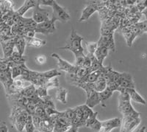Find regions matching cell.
Returning <instances> with one entry per match:
<instances>
[{
    "label": "cell",
    "instance_id": "1",
    "mask_svg": "<svg viewBox=\"0 0 147 132\" xmlns=\"http://www.w3.org/2000/svg\"><path fill=\"white\" fill-rule=\"evenodd\" d=\"M30 115L31 114H29L25 109L18 105H13L10 120L17 131L18 132H22L25 128L26 122Z\"/></svg>",
    "mask_w": 147,
    "mask_h": 132
},
{
    "label": "cell",
    "instance_id": "2",
    "mask_svg": "<svg viewBox=\"0 0 147 132\" xmlns=\"http://www.w3.org/2000/svg\"><path fill=\"white\" fill-rule=\"evenodd\" d=\"M82 41H83V38L79 34H77L75 30L72 29L70 35H69L65 46L60 47L59 49L69 50V51L73 52L74 55L82 53V52H84V48L82 46Z\"/></svg>",
    "mask_w": 147,
    "mask_h": 132
},
{
    "label": "cell",
    "instance_id": "3",
    "mask_svg": "<svg viewBox=\"0 0 147 132\" xmlns=\"http://www.w3.org/2000/svg\"><path fill=\"white\" fill-rule=\"evenodd\" d=\"M130 97L127 92H121L119 96V110L123 117L140 114L135 110L130 102Z\"/></svg>",
    "mask_w": 147,
    "mask_h": 132
},
{
    "label": "cell",
    "instance_id": "4",
    "mask_svg": "<svg viewBox=\"0 0 147 132\" xmlns=\"http://www.w3.org/2000/svg\"><path fill=\"white\" fill-rule=\"evenodd\" d=\"M32 120L35 129L39 132H53L55 124V116L46 117L44 118L32 116Z\"/></svg>",
    "mask_w": 147,
    "mask_h": 132
},
{
    "label": "cell",
    "instance_id": "5",
    "mask_svg": "<svg viewBox=\"0 0 147 132\" xmlns=\"http://www.w3.org/2000/svg\"><path fill=\"white\" fill-rule=\"evenodd\" d=\"M140 114L123 117L120 126V132H134L140 124Z\"/></svg>",
    "mask_w": 147,
    "mask_h": 132
},
{
    "label": "cell",
    "instance_id": "6",
    "mask_svg": "<svg viewBox=\"0 0 147 132\" xmlns=\"http://www.w3.org/2000/svg\"><path fill=\"white\" fill-rule=\"evenodd\" d=\"M52 18L55 21H60L61 22H67L71 18L70 14L66 9L61 7L56 1H54L52 5Z\"/></svg>",
    "mask_w": 147,
    "mask_h": 132
},
{
    "label": "cell",
    "instance_id": "7",
    "mask_svg": "<svg viewBox=\"0 0 147 132\" xmlns=\"http://www.w3.org/2000/svg\"><path fill=\"white\" fill-rule=\"evenodd\" d=\"M55 22L56 21L54 18H51L50 19L42 22V23L38 24L36 28H35V33H41L43 35H49L52 34L56 31L55 27Z\"/></svg>",
    "mask_w": 147,
    "mask_h": 132
},
{
    "label": "cell",
    "instance_id": "8",
    "mask_svg": "<svg viewBox=\"0 0 147 132\" xmlns=\"http://www.w3.org/2000/svg\"><path fill=\"white\" fill-rule=\"evenodd\" d=\"M51 57L54 58V59L57 60V67H58L59 69L64 71V72H66V74L76 73L77 67H76L75 65H72L69 62L66 61L65 60L63 59L62 58H60L58 54L52 53L51 55Z\"/></svg>",
    "mask_w": 147,
    "mask_h": 132
},
{
    "label": "cell",
    "instance_id": "9",
    "mask_svg": "<svg viewBox=\"0 0 147 132\" xmlns=\"http://www.w3.org/2000/svg\"><path fill=\"white\" fill-rule=\"evenodd\" d=\"M32 19L37 24H40L42 22L50 19L49 18V11L47 9H43L39 5L38 2L35 7L33 8V14H32Z\"/></svg>",
    "mask_w": 147,
    "mask_h": 132
},
{
    "label": "cell",
    "instance_id": "10",
    "mask_svg": "<svg viewBox=\"0 0 147 132\" xmlns=\"http://www.w3.org/2000/svg\"><path fill=\"white\" fill-rule=\"evenodd\" d=\"M121 124V120L118 117L102 121L101 129L99 132H110L113 129L120 127Z\"/></svg>",
    "mask_w": 147,
    "mask_h": 132
},
{
    "label": "cell",
    "instance_id": "11",
    "mask_svg": "<svg viewBox=\"0 0 147 132\" xmlns=\"http://www.w3.org/2000/svg\"><path fill=\"white\" fill-rule=\"evenodd\" d=\"M118 85L124 89H135V83L132 76L127 72L120 73Z\"/></svg>",
    "mask_w": 147,
    "mask_h": 132
},
{
    "label": "cell",
    "instance_id": "12",
    "mask_svg": "<svg viewBox=\"0 0 147 132\" xmlns=\"http://www.w3.org/2000/svg\"><path fill=\"white\" fill-rule=\"evenodd\" d=\"M15 37L7 40H2L0 42L3 50V59L7 60L13 53V49L15 47Z\"/></svg>",
    "mask_w": 147,
    "mask_h": 132
},
{
    "label": "cell",
    "instance_id": "13",
    "mask_svg": "<svg viewBox=\"0 0 147 132\" xmlns=\"http://www.w3.org/2000/svg\"><path fill=\"white\" fill-rule=\"evenodd\" d=\"M98 47H105L109 50L115 51V42L113 34L112 35H101L100 39L97 42Z\"/></svg>",
    "mask_w": 147,
    "mask_h": 132
},
{
    "label": "cell",
    "instance_id": "14",
    "mask_svg": "<svg viewBox=\"0 0 147 132\" xmlns=\"http://www.w3.org/2000/svg\"><path fill=\"white\" fill-rule=\"evenodd\" d=\"M97 114L98 112H95L85 122V127L89 128L94 132H99L101 129V124L102 121H99L97 119Z\"/></svg>",
    "mask_w": 147,
    "mask_h": 132
},
{
    "label": "cell",
    "instance_id": "15",
    "mask_svg": "<svg viewBox=\"0 0 147 132\" xmlns=\"http://www.w3.org/2000/svg\"><path fill=\"white\" fill-rule=\"evenodd\" d=\"M98 10H99V7L96 4H90V5H86V7L82 10L81 16L79 18L78 22H81L88 20L89 18Z\"/></svg>",
    "mask_w": 147,
    "mask_h": 132
},
{
    "label": "cell",
    "instance_id": "16",
    "mask_svg": "<svg viewBox=\"0 0 147 132\" xmlns=\"http://www.w3.org/2000/svg\"><path fill=\"white\" fill-rule=\"evenodd\" d=\"M6 61H8L9 65H10V69H11L14 66L25 64L26 58L24 55H21L18 51H14L11 56Z\"/></svg>",
    "mask_w": 147,
    "mask_h": 132
},
{
    "label": "cell",
    "instance_id": "17",
    "mask_svg": "<svg viewBox=\"0 0 147 132\" xmlns=\"http://www.w3.org/2000/svg\"><path fill=\"white\" fill-rule=\"evenodd\" d=\"M86 95H87V99H86L85 105H87L90 109H93L94 107H95L96 105L101 104L99 92H96L95 90H93Z\"/></svg>",
    "mask_w": 147,
    "mask_h": 132
},
{
    "label": "cell",
    "instance_id": "18",
    "mask_svg": "<svg viewBox=\"0 0 147 132\" xmlns=\"http://www.w3.org/2000/svg\"><path fill=\"white\" fill-rule=\"evenodd\" d=\"M19 94L23 97L29 99H35L38 97L36 94V87L33 84L26 86L19 92Z\"/></svg>",
    "mask_w": 147,
    "mask_h": 132
},
{
    "label": "cell",
    "instance_id": "19",
    "mask_svg": "<svg viewBox=\"0 0 147 132\" xmlns=\"http://www.w3.org/2000/svg\"><path fill=\"white\" fill-rule=\"evenodd\" d=\"M38 4V1H34V0H26L24 2L23 5L20 8L17 10L15 12L16 14L19 16H23V15L25 14L26 12L30 8H34Z\"/></svg>",
    "mask_w": 147,
    "mask_h": 132
},
{
    "label": "cell",
    "instance_id": "20",
    "mask_svg": "<svg viewBox=\"0 0 147 132\" xmlns=\"http://www.w3.org/2000/svg\"><path fill=\"white\" fill-rule=\"evenodd\" d=\"M126 92L128 93L129 96L130 97V100H133L134 102L146 105V100L135 89H127Z\"/></svg>",
    "mask_w": 147,
    "mask_h": 132
},
{
    "label": "cell",
    "instance_id": "21",
    "mask_svg": "<svg viewBox=\"0 0 147 132\" xmlns=\"http://www.w3.org/2000/svg\"><path fill=\"white\" fill-rule=\"evenodd\" d=\"M69 90L63 87H58L55 93V99L63 104L67 103V96H68Z\"/></svg>",
    "mask_w": 147,
    "mask_h": 132
},
{
    "label": "cell",
    "instance_id": "22",
    "mask_svg": "<svg viewBox=\"0 0 147 132\" xmlns=\"http://www.w3.org/2000/svg\"><path fill=\"white\" fill-rule=\"evenodd\" d=\"M92 85H93V89L96 92H99V93L103 92L104 90H105L107 89V81H106V79L105 78V77L102 75Z\"/></svg>",
    "mask_w": 147,
    "mask_h": 132
},
{
    "label": "cell",
    "instance_id": "23",
    "mask_svg": "<svg viewBox=\"0 0 147 132\" xmlns=\"http://www.w3.org/2000/svg\"><path fill=\"white\" fill-rule=\"evenodd\" d=\"M109 50L105 47H98L96 51L94 56L96 59L100 62L101 64H103L104 60L107 58V55H108Z\"/></svg>",
    "mask_w": 147,
    "mask_h": 132
},
{
    "label": "cell",
    "instance_id": "24",
    "mask_svg": "<svg viewBox=\"0 0 147 132\" xmlns=\"http://www.w3.org/2000/svg\"><path fill=\"white\" fill-rule=\"evenodd\" d=\"M14 39H15V47L17 48V51L21 55H23L27 44V41L22 36H15Z\"/></svg>",
    "mask_w": 147,
    "mask_h": 132
},
{
    "label": "cell",
    "instance_id": "25",
    "mask_svg": "<svg viewBox=\"0 0 147 132\" xmlns=\"http://www.w3.org/2000/svg\"><path fill=\"white\" fill-rule=\"evenodd\" d=\"M102 75V73L101 69L99 71H96V72H90V73H89L88 75L85 78L82 79V80L85 83L93 84L98 80V78H99Z\"/></svg>",
    "mask_w": 147,
    "mask_h": 132
},
{
    "label": "cell",
    "instance_id": "26",
    "mask_svg": "<svg viewBox=\"0 0 147 132\" xmlns=\"http://www.w3.org/2000/svg\"><path fill=\"white\" fill-rule=\"evenodd\" d=\"M40 78H41L44 81H47L48 80L57 78L59 75H61V73L57 70V69H51V70L47 71V72H40Z\"/></svg>",
    "mask_w": 147,
    "mask_h": 132
},
{
    "label": "cell",
    "instance_id": "27",
    "mask_svg": "<svg viewBox=\"0 0 147 132\" xmlns=\"http://www.w3.org/2000/svg\"><path fill=\"white\" fill-rule=\"evenodd\" d=\"M26 67L25 64H22V65L14 66L11 68V74L13 79H16L18 77H21L23 72L24 69Z\"/></svg>",
    "mask_w": 147,
    "mask_h": 132
},
{
    "label": "cell",
    "instance_id": "28",
    "mask_svg": "<svg viewBox=\"0 0 147 132\" xmlns=\"http://www.w3.org/2000/svg\"><path fill=\"white\" fill-rule=\"evenodd\" d=\"M27 44H28L30 47H35V48H39V47H41L43 46L46 45L47 42L45 40H42V39H38V38H33V39H30V41L27 42Z\"/></svg>",
    "mask_w": 147,
    "mask_h": 132
},
{
    "label": "cell",
    "instance_id": "29",
    "mask_svg": "<svg viewBox=\"0 0 147 132\" xmlns=\"http://www.w3.org/2000/svg\"><path fill=\"white\" fill-rule=\"evenodd\" d=\"M113 92H112L111 90L107 89V88L105 89V90H104L103 92H99V97H100V100H101V104L103 105L104 107H105V101L108 100V99L113 95Z\"/></svg>",
    "mask_w": 147,
    "mask_h": 132
},
{
    "label": "cell",
    "instance_id": "30",
    "mask_svg": "<svg viewBox=\"0 0 147 132\" xmlns=\"http://www.w3.org/2000/svg\"><path fill=\"white\" fill-rule=\"evenodd\" d=\"M44 86L48 90H49V89H54V88L60 87V82H59V80L57 78H54L50 79V80H47L45 84H44Z\"/></svg>",
    "mask_w": 147,
    "mask_h": 132
},
{
    "label": "cell",
    "instance_id": "31",
    "mask_svg": "<svg viewBox=\"0 0 147 132\" xmlns=\"http://www.w3.org/2000/svg\"><path fill=\"white\" fill-rule=\"evenodd\" d=\"M90 73V71L88 69H85L84 67H77V71H76V76L79 80H82Z\"/></svg>",
    "mask_w": 147,
    "mask_h": 132
},
{
    "label": "cell",
    "instance_id": "32",
    "mask_svg": "<svg viewBox=\"0 0 147 132\" xmlns=\"http://www.w3.org/2000/svg\"><path fill=\"white\" fill-rule=\"evenodd\" d=\"M82 114H83V121L85 125V122L87 121L88 119L94 114V112L92 110V109H90V107H88L87 105H82Z\"/></svg>",
    "mask_w": 147,
    "mask_h": 132
},
{
    "label": "cell",
    "instance_id": "33",
    "mask_svg": "<svg viewBox=\"0 0 147 132\" xmlns=\"http://www.w3.org/2000/svg\"><path fill=\"white\" fill-rule=\"evenodd\" d=\"M14 86L16 88L17 90L20 92L22 89L25 88V80H24L22 77H18L17 78L14 79L13 82Z\"/></svg>",
    "mask_w": 147,
    "mask_h": 132
},
{
    "label": "cell",
    "instance_id": "34",
    "mask_svg": "<svg viewBox=\"0 0 147 132\" xmlns=\"http://www.w3.org/2000/svg\"><path fill=\"white\" fill-rule=\"evenodd\" d=\"M85 47L87 48L88 54L94 55L95 54L97 48H98V43L97 42H85Z\"/></svg>",
    "mask_w": 147,
    "mask_h": 132
},
{
    "label": "cell",
    "instance_id": "35",
    "mask_svg": "<svg viewBox=\"0 0 147 132\" xmlns=\"http://www.w3.org/2000/svg\"><path fill=\"white\" fill-rule=\"evenodd\" d=\"M47 91L48 89L44 86V85L43 86H40L38 87H36V94L38 97H39L40 99L43 100L44 98L47 97L48 96V93H47Z\"/></svg>",
    "mask_w": 147,
    "mask_h": 132
},
{
    "label": "cell",
    "instance_id": "36",
    "mask_svg": "<svg viewBox=\"0 0 147 132\" xmlns=\"http://www.w3.org/2000/svg\"><path fill=\"white\" fill-rule=\"evenodd\" d=\"M75 55V66L77 67H83L84 62H85L86 55L84 54V52L82 53L77 54Z\"/></svg>",
    "mask_w": 147,
    "mask_h": 132
},
{
    "label": "cell",
    "instance_id": "37",
    "mask_svg": "<svg viewBox=\"0 0 147 132\" xmlns=\"http://www.w3.org/2000/svg\"><path fill=\"white\" fill-rule=\"evenodd\" d=\"M25 131L26 132H35V125L33 123V120H32V116L30 115L29 116L28 119H27V122L25 125Z\"/></svg>",
    "mask_w": 147,
    "mask_h": 132
},
{
    "label": "cell",
    "instance_id": "38",
    "mask_svg": "<svg viewBox=\"0 0 147 132\" xmlns=\"http://www.w3.org/2000/svg\"><path fill=\"white\" fill-rule=\"evenodd\" d=\"M64 113H65V116H66L70 120V121L71 122V123H73L74 119H75V112H74V110L73 109H68L65 111H64Z\"/></svg>",
    "mask_w": 147,
    "mask_h": 132
},
{
    "label": "cell",
    "instance_id": "39",
    "mask_svg": "<svg viewBox=\"0 0 147 132\" xmlns=\"http://www.w3.org/2000/svg\"><path fill=\"white\" fill-rule=\"evenodd\" d=\"M35 61L39 65H42V64H45L46 62H47V57H46L45 55H38V56H37L36 59H35Z\"/></svg>",
    "mask_w": 147,
    "mask_h": 132
},
{
    "label": "cell",
    "instance_id": "40",
    "mask_svg": "<svg viewBox=\"0 0 147 132\" xmlns=\"http://www.w3.org/2000/svg\"><path fill=\"white\" fill-rule=\"evenodd\" d=\"M38 2L40 6L45 5V6H51V7H52L54 1L53 0H38Z\"/></svg>",
    "mask_w": 147,
    "mask_h": 132
},
{
    "label": "cell",
    "instance_id": "41",
    "mask_svg": "<svg viewBox=\"0 0 147 132\" xmlns=\"http://www.w3.org/2000/svg\"><path fill=\"white\" fill-rule=\"evenodd\" d=\"M0 132H8V128L5 121L0 122Z\"/></svg>",
    "mask_w": 147,
    "mask_h": 132
},
{
    "label": "cell",
    "instance_id": "42",
    "mask_svg": "<svg viewBox=\"0 0 147 132\" xmlns=\"http://www.w3.org/2000/svg\"><path fill=\"white\" fill-rule=\"evenodd\" d=\"M65 132H78V128L74 126V125H71V126Z\"/></svg>",
    "mask_w": 147,
    "mask_h": 132
},
{
    "label": "cell",
    "instance_id": "43",
    "mask_svg": "<svg viewBox=\"0 0 147 132\" xmlns=\"http://www.w3.org/2000/svg\"><path fill=\"white\" fill-rule=\"evenodd\" d=\"M146 129V126H143V127L140 128V129H138L136 132H145Z\"/></svg>",
    "mask_w": 147,
    "mask_h": 132
},
{
    "label": "cell",
    "instance_id": "44",
    "mask_svg": "<svg viewBox=\"0 0 147 132\" xmlns=\"http://www.w3.org/2000/svg\"><path fill=\"white\" fill-rule=\"evenodd\" d=\"M141 14H144V16H145V18H146V20H147V8H146L145 10H144V11L141 13Z\"/></svg>",
    "mask_w": 147,
    "mask_h": 132
},
{
    "label": "cell",
    "instance_id": "45",
    "mask_svg": "<svg viewBox=\"0 0 147 132\" xmlns=\"http://www.w3.org/2000/svg\"><path fill=\"white\" fill-rule=\"evenodd\" d=\"M144 5H145L146 8H147V0H145V1H144Z\"/></svg>",
    "mask_w": 147,
    "mask_h": 132
},
{
    "label": "cell",
    "instance_id": "46",
    "mask_svg": "<svg viewBox=\"0 0 147 132\" xmlns=\"http://www.w3.org/2000/svg\"><path fill=\"white\" fill-rule=\"evenodd\" d=\"M0 60H1V58H0Z\"/></svg>",
    "mask_w": 147,
    "mask_h": 132
}]
</instances>
